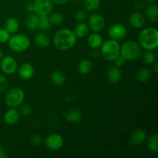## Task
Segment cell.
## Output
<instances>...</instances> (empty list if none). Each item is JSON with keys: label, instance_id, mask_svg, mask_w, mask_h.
Returning <instances> with one entry per match:
<instances>
[{"label": "cell", "instance_id": "19", "mask_svg": "<svg viewBox=\"0 0 158 158\" xmlns=\"http://www.w3.org/2000/svg\"><path fill=\"white\" fill-rule=\"evenodd\" d=\"M50 80L51 82L53 83L55 86H61L66 83V76L62 72L61 70L59 69H56V70L52 71L50 75Z\"/></svg>", "mask_w": 158, "mask_h": 158}, {"label": "cell", "instance_id": "26", "mask_svg": "<svg viewBox=\"0 0 158 158\" xmlns=\"http://www.w3.org/2000/svg\"><path fill=\"white\" fill-rule=\"evenodd\" d=\"M151 75H152V71L151 69L148 67H143L137 71V79L138 81L143 83V82H147L148 80H149L151 77Z\"/></svg>", "mask_w": 158, "mask_h": 158}, {"label": "cell", "instance_id": "39", "mask_svg": "<svg viewBox=\"0 0 158 158\" xmlns=\"http://www.w3.org/2000/svg\"><path fill=\"white\" fill-rule=\"evenodd\" d=\"M25 9H26V12L32 13L33 12V5L32 2H27L25 5Z\"/></svg>", "mask_w": 158, "mask_h": 158}, {"label": "cell", "instance_id": "22", "mask_svg": "<svg viewBox=\"0 0 158 158\" xmlns=\"http://www.w3.org/2000/svg\"><path fill=\"white\" fill-rule=\"evenodd\" d=\"M34 40H35V44L40 48H46L50 44V39L43 32H40L35 34Z\"/></svg>", "mask_w": 158, "mask_h": 158}, {"label": "cell", "instance_id": "13", "mask_svg": "<svg viewBox=\"0 0 158 158\" xmlns=\"http://www.w3.org/2000/svg\"><path fill=\"white\" fill-rule=\"evenodd\" d=\"M18 73L23 80H30L35 74V69L30 63H25L19 68Z\"/></svg>", "mask_w": 158, "mask_h": 158}, {"label": "cell", "instance_id": "33", "mask_svg": "<svg viewBox=\"0 0 158 158\" xmlns=\"http://www.w3.org/2000/svg\"><path fill=\"white\" fill-rule=\"evenodd\" d=\"M43 142V137L38 134H33L29 137V143L32 146H40Z\"/></svg>", "mask_w": 158, "mask_h": 158}, {"label": "cell", "instance_id": "31", "mask_svg": "<svg viewBox=\"0 0 158 158\" xmlns=\"http://www.w3.org/2000/svg\"><path fill=\"white\" fill-rule=\"evenodd\" d=\"M49 21L52 26H60L64 21V16L60 12H54L49 16Z\"/></svg>", "mask_w": 158, "mask_h": 158}, {"label": "cell", "instance_id": "18", "mask_svg": "<svg viewBox=\"0 0 158 158\" xmlns=\"http://www.w3.org/2000/svg\"><path fill=\"white\" fill-rule=\"evenodd\" d=\"M107 79L111 83H118L122 77V72L120 67H118L117 66H114L110 68L107 70Z\"/></svg>", "mask_w": 158, "mask_h": 158}, {"label": "cell", "instance_id": "32", "mask_svg": "<svg viewBox=\"0 0 158 158\" xmlns=\"http://www.w3.org/2000/svg\"><path fill=\"white\" fill-rule=\"evenodd\" d=\"M88 14L86 12V11L82 10H77V12L74 14V19H76V21L79 22V23H82V22H84L85 20L87 19Z\"/></svg>", "mask_w": 158, "mask_h": 158}, {"label": "cell", "instance_id": "44", "mask_svg": "<svg viewBox=\"0 0 158 158\" xmlns=\"http://www.w3.org/2000/svg\"><path fill=\"white\" fill-rule=\"evenodd\" d=\"M144 2H148V3H154L157 0H143Z\"/></svg>", "mask_w": 158, "mask_h": 158}, {"label": "cell", "instance_id": "7", "mask_svg": "<svg viewBox=\"0 0 158 158\" xmlns=\"http://www.w3.org/2000/svg\"><path fill=\"white\" fill-rule=\"evenodd\" d=\"M33 12L36 15H49L53 9V1L52 0H34Z\"/></svg>", "mask_w": 158, "mask_h": 158}, {"label": "cell", "instance_id": "10", "mask_svg": "<svg viewBox=\"0 0 158 158\" xmlns=\"http://www.w3.org/2000/svg\"><path fill=\"white\" fill-rule=\"evenodd\" d=\"M64 144L63 137L59 134H51L45 139V145L52 151H57L62 148Z\"/></svg>", "mask_w": 158, "mask_h": 158}, {"label": "cell", "instance_id": "37", "mask_svg": "<svg viewBox=\"0 0 158 158\" xmlns=\"http://www.w3.org/2000/svg\"><path fill=\"white\" fill-rule=\"evenodd\" d=\"M126 62H127V60H125L124 57L122 56L120 54V55L117 56L114 60V65L117 66H118V67H121V66H123V65L126 63Z\"/></svg>", "mask_w": 158, "mask_h": 158}, {"label": "cell", "instance_id": "2", "mask_svg": "<svg viewBox=\"0 0 158 158\" xmlns=\"http://www.w3.org/2000/svg\"><path fill=\"white\" fill-rule=\"evenodd\" d=\"M138 43L146 50H154L158 46V31L155 27H148L140 32Z\"/></svg>", "mask_w": 158, "mask_h": 158}, {"label": "cell", "instance_id": "11", "mask_svg": "<svg viewBox=\"0 0 158 158\" xmlns=\"http://www.w3.org/2000/svg\"><path fill=\"white\" fill-rule=\"evenodd\" d=\"M108 34L112 40L119 41L126 37L127 34V29L124 25L120 24V23H116L110 27Z\"/></svg>", "mask_w": 158, "mask_h": 158}, {"label": "cell", "instance_id": "17", "mask_svg": "<svg viewBox=\"0 0 158 158\" xmlns=\"http://www.w3.org/2000/svg\"><path fill=\"white\" fill-rule=\"evenodd\" d=\"M4 29L10 34H15L19 29V20L15 17H9L5 20Z\"/></svg>", "mask_w": 158, "mask_h": 158}, {"label": "cell", "instance_id": "25", "mask_svg": "<svg viewBox=\"0 0 158 158\" xmlns=\"http://www.w3.org/2000/svg\"><path fill=\"white\" fill-rule=\"evenodd\" d=\"M73 32L75 35H77V38H83V37H86L89 34V28L87 24L82 22V23H79L76 26Z\"/></svg>", "mask_w": 158, "mask_h": 158}, {"label": "cell", "instance_id": "23", "mask_svg": "<svg viewBox=\"0 0 158 158\" xmlns=\"http://www.w3.org/2000/svg\"><path fill=\"white\" fill-rule=\"evenodd\" d=\"M88 45L90 46L92 49H99L103 43V37L97 32L92 33L88 37Z\"/></svg>", "mask_w": 158, "mask_h": 158}, {"label": "cell", "instance_id": "35", "mask_svg": "<svg viewBox=\"0 0 158 158\" xmlns=\"http://www.w3.org/2000/svg\"><path fill=\"white\" fill-rule=\"evenodd\" d=\"M10 36V33L7 32L4 28H0V43H7Z\"/></svg>", "mask_w": 158, "mask_h": 158}, {"label": "cell", "instance_id": "14", "mask_svg": "<svg viewBox=\"0 0 158 158\" xmlns=\"http://www.w3.org/2000/svg\"><path fill=\"white\" fill-rule=\"evenodd\" d=\"M20 118L19 112L15 108L7 110L4 114V120L7 124L15 125L19 122Z\"/></svg>", "mask_w": 158, "mask_h": 158}, {"label": "cell", "instance_id": "36", "mask_svg": "<svg viewBox=\"0 0 158 158\" xmlns=\"http://www.w3.org/2000/svg\"><path fill=\"white\" fill-rule=\"evenodd\" d=\"M9 81L7 77L3 74H0V94L3 93L8 87Z\"/></svg>", "mask_w": 158, "mask_h": 158}, {"label": "cell", "instance_id": "24", "mask_svg": "<svg viewBox=\"0 0 158 158\" xmlns=\"http://www.w3.org/2000/svg\"><path fill=\"white\" fill-rule=\"evenodd\" d=\"M78 71L80 74L86 75L89 73L93 69V63L89 59H83L78 64Z\"/></svg>", "mask_w": 158, "mask_h": 158}, {"label": "cell", "instance_id": "5", "mask_svg": "<svg viewBox=\"0 0 158 158\" xmlns=\"http://www.w3.org/2000/svg\"><path fill=\"white\" fill-rule=\"evenodd\" d=\"M7 43L9 49L16 52H25L29 49L31 45V41L29 37L23 34H15L12 35Z\"/></svg>", "mask_w": 158, "mask_h": 158}, {"label": "cell", "instance_id": "38", "mask_svg": "<svg viewBox=\"0 0 158 158\" xmlns=\"http://www.w3.org/2000/svg\"><path fill=\"white\" fill-rule=\"evenodd\" d=\"M100 56V51L98 49H92L89 51V56L93 59H98Z\"/></svg>", "mask_w": 158, "mask_h": 158}, {"label": "cell", "instance_id": "41", "mask_svg": "<svg viewBox=\"0 0 158 158\" xmlns=\"http://www.w3.org/2000/svg\"><path fill=\"white\" fill-rule=\"evenodd\" d=\"M52 1H53V3H56V4L61 6V5L66 4L69 0H52Z\"/></svg>", "mask_w": 158, "mask_h": 158}, {"label": "cell", "instance_id": "34", "mask_svg": "<svg viewBox=\"0 0 158 158\" xmlns=\"http://www.w3.org/2000/svg\"><path fill=\"white\" fill-rule=\"evenodd\" d=\"M19 114L23 117H29L32 114V107L28 104H23L19 106Z\"/></svg>", "mask_w": 158, "mask_h": 158}, {"label": "cell", "instance_id": "20", "mask_svg": "<svg viewBox=\"0 0 158 158\" xmlns=\"http://www.w3.org/2000/svg\"><path fill=\"white\" fill-rule=\"evenodd\" d=\"M39 19H40V16L36 14H29L26 16V20H25V24H26V28L31 31L35 30V29H38Z\"/></svg>", "mask_w": 158, "mask_h": 158}, {"label": "cell", "instance_id": "1", "mask_svg": "<svg viewBox=\"0 0 158 158\" xmlns=\"http://www.w3.org/2000/svg\"><path fill=\"white\" fill-rule=\"evenodd\" d=\"M77 37L73 31L69 29H62L54 35L53 44L57 49L61 51L68 50L77 43Z\"/></svg>", "mask_w": 158, "mask_h": 158}, {"label": "cell", "instance_id": "6", "mask_svg": "<svg viewBox=\"0 0 158 158\" xmlns=\"http://www.w3.org/2000/svg\"><path fill=\"white\" fill-rule=\"evenodd\" d=\"M25 94L20 88L15 87L9 89L6 94L5 101L9 108H16L23 103Z\"/></svg>", "mask_w": 158, "mask_h": 158}, {"label": "cell", "instance_id": "21", "mask_svg": "<svg viewBox=\"0 0 158 158\" xmlns=\"http://www.w3.org/2000/svg\"><path fill=\"white\" fill-rule=\"evenodd\" d=\"M144 12L151 22L155 23L158 21V7L157 5L151 4L145 8Z\"/></svg>", "mask_w": 158, "mask_h": 158}, {"label": "cell", "instance_id": "45", "mask_svg": "<svg viewBox=\"0 0 158 158\" xmlns=\"http://www.w3.org/2000/svg\"><path fill=\"white\" fill-rule=\"evenodd\" d=\"M4 56V54H3V51L0 49V60H2V58Z\"/></svg>", "mask_w": 158, "mask_h": 158}, {"label": "cell", "instance_id": "15", "mask_svg": "<svg viewBox=\"0 0 158 158\" xmlns=\"http://www.w3.org/2000/svg\"><path fill=\"white\" fill-rule=\"evenodd\" d=\"M146 133L143 130H136L131 134V138H130V143L132 146H139L144 143L146 140Z\"/></svg>", "mask_w": 158, "mask_h": 158}, {"label": "cell", "instance_id": "40", "mask_svg": "<svg viewBox=\"0 0 158 158\" xmlns=\"http://www.w3.org/2000/svg\"><path fill=\"white\" fill-rule=\"evenodd\" d=\"M134 7H135V9H137V11H140L142 10V9H143L144 6H143V4L141 2H136L134 3Z\"/></svg>", "mask_w": 158, "mask_h": 158}, {"label": "cell", "instance_id": "16", "mask_svg": "<svg viewBox=\"0 0 158 158\" xmlns=\"http://www.w3.org/2000/svg\"><path fill=\"white\" fill-rule=\"evenodd\" d=\"M65 118L71 123H80L83 120V114L77 108H72L65 114Z\"/></svg>", "mask_w": 158, "mask_h": 158}, {"label": "cell", "instance_id": "4", "mask_svg": "<svg viewBox=\"0 0 158 158\" xmlns=\"http://www.w3.org/2000/svg\"><path fill=\"white\" fill-rule=\"evenodd\" d=\"M100 48V55L107 61H114V59L120 55V45L117 40L110 39L103 41Z\"/></svg>", "mask_w": 158, "mask_h": 158}, {"label": "cell", "instance_id": "46", "mask_svg": "<svg viewBox=\"0 0 158 158\" xmlns=\"http://www.w3.org/2000/svg\"></svg>", "mask_w": 158, "mask_h": 158}, {"label": "cell", "instance_id": "9", "mask_svg": "<svg viewBox=\"0 0 158 158\" xmlns=\"http://www.w3.org/2000/svg\"><path fill=\"white\" fill-rule=\"evenodd\" d=\"M88 26L89 29L95 32H101L106 26V22L103 15L98 13L91 15L88 19Z\"/></svg>", "mask_w": 158, "mask_h": 158}, {"label": "cell", "instance_id": "43", "mask_svg": "<svg viewBox=\"0 0 158 158\" xmlns=\"http://www.w3.org/2000/svg\"><path fill=\"white\" fill-rule=\"evenodd\" d=\"M154 72L155 73H157L158 72V63H156L155 65H154Z\"/></svg>", "mask_w": 158, "mask_h": 158}, {"label": "cell", "instance_id": "3", "mask_svg": "<svg viewBox=\"0 0 158 158\" xmlns=\"http://www.w3.org/2000/svg\"><path fill=\"white\" fill-rule=\"evenodd\" d=\"M143 53L142 47L138 43L132 40H129L120 46V54L124 57L127 61L137 60L141 56Z\"/></svg>", "mask_w": 158, "mask_h": 158}, {"label": "cell", "instance_id": "29", "mask_svg": "<svg viewBox=\"0 0 158 158\" xmlns=\"http://www.w3.org/2000/svg\"><path fill=\"white\" fill-rule=\"evenodd\" d=\"M154 50H147L141 55L143 62L147 65H153L156 61V55Z\"/></svg>", "mask_w": 158, "mask_h": 158}, {"label": "cell", "instance_id": "12", "mask_svg": "<svg viewBox=\"0 0 158 158\" xmlns=\"http://www.w3.org/2000/svg\"><path fill=\"white\" fill-rule=\"evenodd\" d=\"M130 24L135 29H142L146 25V18L140 12H133L129 18Z\"/></svg>", "mask_w": 158, "mask_h": 158}, {"label": "cell", "instance_id": "28", "mask_svg": "<svg viewBox=\"0 0 158 158\" xmlns=\"http://www.w3.org/2000/svg\"><path fill=\"white\" fill-rule=\"evenodd\" d=\"M51 25L49 21V15H40V19H39V29H41L43 32H46L50 29Z\"/></svg>", "mask_w": 158, "mask_h": 158}, {"label": "cell", "instance_id": "30", "mask_svg": "<svg viewBox=\"0 0 158 158\" xmlns=\"http://www.w3.org/2000/svg\"><path fill=\"white\" fill-rule=\"evenodd\" d=\"M100 6V0H84L83 6L86 11L94 12L97 10Z\"/></svg>", "mask_w": 158, "mask_h": 158}, {"label": "cell", "instance_id": "27", "mask_svg": "<svg viewBox=\"0 0 158 158\" xmlns=\"http://www.w3.org/2000/svg\"><path fill=\"white\" fill-rule=\"evenodd\" d=\"M148 148L151 152L157 154L158 152V136L157 134H153L147 140Z\"/></svg>", "mask_w": 158, "mask_h": 158}, {"label": "cell", "instance_id": "42", "mask_svg": "<svg viewBox=\"0 0 158 158\" xmlns=\"http://www.w3.org/2000/svg\"><path fill=\"white\" fill-rule=\"evenodd\" d=\"M6 157H7V156H6V154H5V151L4 150H3V148L0 145V158H6Z\"/></svg>", "mask_w": 158, "mask_h": 158}, {"label": "cell", "instance_id": "8", "mask_svg": "<svg viewBox=\"0 0 158 158\" xmlns=\"http://www.w3.org/2000/svg\"><path fill=\"white\" fill-rule=\"evenodd\" d=\"M2 71L6 75H12L15 73L18 68V63L16 60L12 56H3L0 63Z\"/></svg>", "mask_w": 158, "mask_h": 158}]
</instances>
